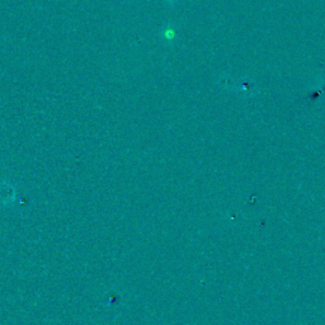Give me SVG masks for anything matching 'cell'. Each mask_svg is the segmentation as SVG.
Masks as SVG:
<instances>
[{
	"label": "cell",
	"mask_w": 325,
	"mask_h": 325,
	"mask_svg": "<svg viewBox=\"0 0 325 325\" xmlns=\"http://www.w3.org/2000/svg\"><path fill=\"white\" fill-rule=\"evenodd\" d=\"M165 1H174V0H165Z\"/></svg>",
	"instance_id": "7a4b0ae2"
},
{
	"label": "cell",
	"mask_w": 325,
	"mask_h": 325,
	"mask_svg": "<svg viewBox=\"0 0 325 325\" xmlns=\"http://www.w3.org/2000/svg\"><path fill=\"white\" fill-rule=\"evenodd\" d=\"M175 35H177V33H175V29L171 26H169V24L162 29V38L164 41H166V42H170V41L174 40Z\"/></svg>",
	"instance_id": "6da1fadb"
}]
</instances>
